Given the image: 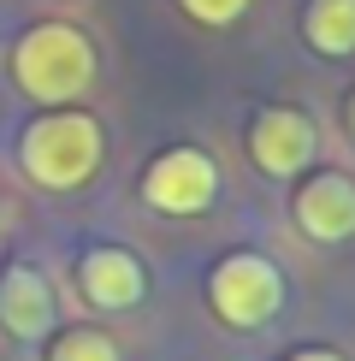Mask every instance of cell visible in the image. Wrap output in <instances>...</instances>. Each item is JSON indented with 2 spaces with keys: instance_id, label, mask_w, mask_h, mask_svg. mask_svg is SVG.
<instances>
[{
  "instance_id": "cell-1",
  "label": "cell",
  "mask_w": 355,
  "mask_h": 361,
  "mask_svg": "<svg viewBox=\"0 0 355 361\" xmlns=\"http://www.w3.org/2000/svg\"><path fill=\"white\" fill-rule=\"evenodd\" d=\"M12 83L36 107H77L95 89V42L77 24H30L12 42Z\"/></svg>"
},
{
  "instance_id": "cell-2",
  "label": "cell",
  "mask_w": 355,
  "mask_h": 361,
  "mask_svg": "<svg viewBox=\"0 0 355 361\" xmlns=\"http://www.w3.org/2000/svg\"><path fill=\"white\" fill-rule=\"evenodd\" d=\"M107 160V130L89 113H42L18 137V166L42 190H83Z\"/></svg>"
},
{
  "instance_id": "cell-3",
  "label": "cell",
  "mask_w": 355,
  "mask_h": 361,
  "mask_svg": "<svg viewBox=\"0 0 355 361\" xmlns=\"http://www.w3.org/2000/svg\"><path fill=\"white\" fill-rule=\"evenodd\" d=\"M207 302L225 326L237 332H255L278 314L285 302V273H278L266 255H225V261L213 267V279H207Z\"/></svg>"
},
{
  "instance_id": "cell-4",
  "label": "cell",
  "mask_w": 355,
  "mask_h": 361,
  "mask_svg": "<svg viewBox=\"0 0 355 361\" xmlns=\"http://www.w3.org/2000/svg\"><path fill=\"white\" fill-rule=\"evenodd\" d=\"M219 195V166L207 148H160L154 160H148L142 172V202L154 207V214H172V219H196L207 214V202Z\"/></svg>"
},
{
  "instance_id": "cell-5",
  "label": "cell",
  "mask_w": 355,
  "mask_h": 361,
  "mask_svg": "<svg viewBox=\"0 0 355 361\" xmlns=\"http://www.w3.org/2000/svg\"><path fill=\"white\" fill-rule=\"evenodd\" d=\"M314 148H320V130L296 107H261L255 125H249V160L266 178H296L314 160Z\"/></svg>"
},
{
  "instance_id": "cell-6",
  "label": "cell",
  "mask_w": 355,
  "mask_h": 361,
  "mask_svg": "<svg viewBox=\"0 0 355 361\" xmlns=\"http://www.w3.org/2000/svg\"><path fill=\"white\" fill-rule=\"evenodd\" d=\"M296 225L314 243H349L355 237V178L344 172H314L296 190Z\"/></svg>"
},
{
  "instance_id": "cell-7",
  "label": "cell",
  "mask_w": 355,
  "mask_h": 361,
  "mask_svg": "<svg viewBox=\"0 0 355 361\" xmlns=\"http://www.w3.org/2000/svg\"><path fill=\"white\" fill-rule=\"evenodd\" d=\"M0 326L18 343H36V338L54 332V284H48L42 267L12 261L0 273Z\"/></svg>"
},
{
  "instance_id": "cell-8",
  "label": "cell",
  "mask_w": 355,
  "mask_h": 361,
  "mask_svg": "<svg viewBox=\"0 0 355 361\" xmlns=\"http://www.w3.org/2000/svg\"><path fill=\"white\" fill-rule=\"evenodd\" d=\"M77 284H83V296L95 308H107V314H118V308H137L142 302V290H148V273H142V261L130 249H89L83 255V267H77Z\"/></svg>"
},
{
  "instance_id": "cell-9",
  "label": "cell",
  "mask_w": 355,
  "mask_h": 361,
  "mask_svg": "<svg viewBox=\"0 0 355 361\" xmlns=\"http://www.w3.org/2000/svg\"><path fill=\"white\" fill-rule=\"evenodd\" d=\"M302 42L325 59L355 54V0H308L302 6Z\"/></svg>"
},
{
  "instance_id": "cell-10",
  "label": "cell",
  "mask_w": 355,
  "mask_h": 361,
  "mask_svg": "<svg viewBox=\"0 0 355 361\" xmlns=\"http://www.w3.org/2000/svg\"><path fill=\"white\" fill-rule=\"evenodd\" d=\"M48 361H118V343L107 332H95V326H71V332L54 338Z\"/></svg>"
},
{
  "instance_id": "cell-11",
  "label": "cell",
  "mask_w": 355,
  "mask_h": 361,
  "mask_svg": "<svg viewBox=\"0 0 355 361\" xmlns=\"http://www.w3.org/2000/svg\"><path fill=\"white\" fill-rule=\"evenodd\" d=\"M178 6H184L196 24H207V30H225V24H237L249 12V0H178Z\"/></svg>"
},
{
  "instance_id": "cell-12",
  "label": "cell",
  "mask_w": 355,
  "mask_h": 361,
  "mask_svg": "<svg viewBox=\"0 0 355 361\" xmlns=\"http://www.w3.org/2000/svg\"><path fill=\"white\" fill-rule=\"evenodd\" d=\"M285 361H344L337 350H296V355H285Z\"/></svg>"
},
{
  "instance_id": "cell-13",
  "label": "cell",
  "mask_w": 355,
  "mask_h": 361,
  "mask_svg": "<svg viewBox=\"0 0 355 361\" xmlns=\"http://www.w3.org/2000/svg\"><path fill=\"white\" fill-rule=\"evenodd\" d=\"M344 125H349V137H355V89H349V101H344Z\"/></svg>"
}]
</instances>
